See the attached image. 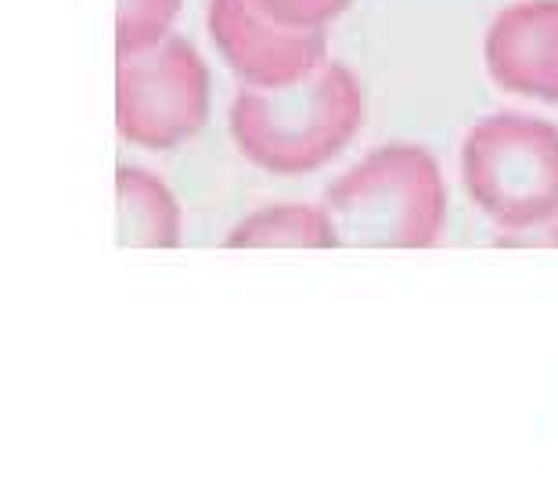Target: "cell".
Wrapping results in <instances>:
<instances>
[{
  "mask_svg": "<svg viewBox=\"0 0 558 497\" xmlns=\"http://www.w3.org/2000/svg\"><path fill=\"white\" fill-rule=\"evenodd\" d=\"M231 137L242 156L275 177L328 166L364 123V87L342 62H325L284 90L242 87L231 101Z\"/></svg>",
  "mask_w": 558,
  "mask_h": 497,
  "instance_id": "1",
  "label": "cell"
},
{
  "mask_svg": "<svg viewBox=\"0 0 558 497\" xmlns=\"http://www.w3.org/2000/svg\"><path fill=\"white\" fill-rule=\"evenodd\" d=\"M325 209L350 248H433L447 228V181L429 148L389 141L328 184Z\"/></svg>",
  "mask_w": 558,
  "mask_h": 497,
  "instance_id": "2",
  "label": "cell"
},
{
  "mask_svg": "<svg viewBox=\"0 0 558 497\" xmlns=\"http://www.w3.org/2000/svg\"><path fill=\"white\" fill-rule=\"evenodd\" d=\"M461 181L483 217L501 231L558 213V126L537 116L494 112L461 145Z\"/></svg>",
  "mask_w": 558,
  "mask_h": 497,
  "instance_id": "3",
  "label": "cell"
},
{
  "mask_svg": "<svg viewBox=\"0 0 558 497\" xmlns=\"http://www.w3.org/2000/svg\"><path fill=\"white\" fill-rule=\"evenodd\" d=\"M213 80L192 40L166 37L148 51L116 58V130L148 151H170L209 123Z\"/></svg>",
  "mask_w": 558,
  "mask_h": 497,
  "instance_id": "4",
  "label": "cell"
},
{
  "mask_svg": "<svg viewBox=\"0 0 558 497\" xmlns=\"http://www.w3.org/2000/svg\"><path fill=\"white\" fill-rule=\"evenodd\" d=\"M209 37L242 87L284 90L328 62L325 29H292L256 0H209Z\"/></svg>",
  "mask_w": 558,
  "mask_h": 497,
  "instance_id": "5",
  "label": "cell"
},
{
  "mask_svg": "<svg viewBox=\"0 0 558 497\" xmlns=\"http://www.w3.org/2000/svg\"><path fill=\"white\" fill-rule=\"evenodd\" d=\"M483 58L501 90L558 105V0L505 8L486 29Z\"/></svg>",
  "mask_w": 558,
  "mask_h": 497,
  "instance_id": "6",
  "label": "cell"
},
{
  "mask_svg": "<svg viewBox=\"0 0 558 497\" xmlns=\"http://www.w3.org/2000/svg\"><path fill=\"white\" fill-rule=\"evenodd\" d=\"M181 203L170 184L145 166L116 170V228L126 248H177L181 245Z\"/></svg>",
  "mask_w": 558,
  "mask_h": 497,
  "instance_id": "7",
  "label": "cell"
},
{
  "mask_svg": "<svg viewBox=\"0 0 558 497\" xmlns=\"http://www.w3.org/2000/svg\"><path fill=\"white\" fill-rule=\"evenodd\" d=\"M228 248H339L331 213L311 203H278L248 213L223 239Z\"/></svg>",
  "mask_w": 558,
  "mask_h": 497,
  "instance_id": "8",
  "label": "cell"
},
{
  "mask_svg": "<svg viewBox=\"0 0 558 497\" xmlns=\"http://www.w3.org/2000/svg\"><path fill=\"white\" fill-rule=\"evenodd\" d=\"M184 0H116V58L137 54L170 37Z\"/></svg>",
  "mask_w": 558,
  "mask_h": 497,
  "instance_id": "9",
  "label": "cell"
},
{
  "mask_svg": "<svg viewBox=\"0 0 558 497\" xmlns=\"http://www.w3.org/2000/svg\"><path fill=\"white\" fill-rule=\"evenodd\" d=\"M270 19L292 29H328L342 11L353 8V0H256Z\"/></svg>",
  "mask_w": 558,
  "mask_h": 497,
  "instance_id": "10",
  "label": "cell"
},
{
  "mask_svg": "<svg viewBox=\"0 0 558 497\" xmlns=\"http://www.w3.org/2000/svg\"><path fill=\"white\" fill-rule=\"evenodd\" d=\"M494 245H501V248H558V213L541 223H530V228L501 231L494 239Z\"/></svg>",
  "mask_w": 558,
  "mask_h": 497,
  "instance_id": "11",
  "label": "cell"
}]
</instances>
